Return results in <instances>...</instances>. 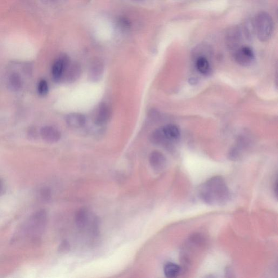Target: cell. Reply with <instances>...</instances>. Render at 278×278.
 <instances>
[{
    "label": "cell",
    "mask_w": 278,
    "mask_h": 278,
    "mask_svg": "<svg viewBox=\"0 0 278 278\" xmlns=\"http://www.w3.org/2000/svg\"><path fill=\"white\" fill-rule=\"evenodd\" d=\"M201 201L209 205H222L227 203L231 197L227 183L221 176L213 177L201 185L199 190Z\"/></svg>",
    "instance_id": "6da1fadb"
},
{
    "label": "cell",
    "mask_w": 278,
    "mask_h": 278,
    "mask_svg": "<svg viewBox=\"0 0 278 278\" xmlns=\"http://www.w3.org/2000/svg\"><path fill=\"white\" fill-rule=\"evenodd\" d=\"M255 33L260 41L266 42L273 34L274 24L272 16L265 12H262L255 17L254 20Z\"/></svg>",
    "instance_id": "7a4b0ae2"
},
{
    "label": "cell",
    "mask_w": 278,
    "mask_h": 278,
    "mask_svg": "<svg viewBox=\"0 0 278 278\" xmlns=\"http://www.w3.org/2000/svg\"><path fill=\"white\" fill-rule=\"evenodd\" d=\"M47 221L46 211L40 210L35 213L27 224L26 232L30 237L37 238L42 234Z\"/></svg>",
    "instance_id": "3957f363"
},
{
    "label": "cell",
    "mask_w": 278,
    "mask_h": 278,
    "mask_svg": "<svg viewBox=\"0 0 278 278\" xmlns=\"http://www.w3.org/2000/svg\"><path fill=\"white\" fill-rule=\"evenodd\" d=\"M70 58L65 54L58 57L52 67V75L56 82H60L63 78L64 74L70 64Z\"/></svg>",
    "instance_id": "277c9868"
},
{
    "label": "cell",
    "mask_w": 278,
    "mask_h": 278,
    "mask_svg": "<svg viewBox=\"0 0 278 278\" xmlns=\"http://www.w3.org/2000/svg\"><path fill=\"white\" fill-rule=\"evenodd\" d=\"M234 59L241 66H249L255 59L253 49L247 46L239 47L235 52Z\"/></svg>",
    "instance_id": "5b68a950"
},
{
    "label": "cell",
    "mask_w": 278,
    "mask_h": 278,
    "mask_svg": "<svg viewBox=\"0 0 278 278\" xmlns=\"http://www.w3.org/2000/svg\"><path fill=\"white\" fill-rule=\"evenodd\" d=\"M242 35L243 32L239 27H232L229 29L226 34V43L228 47L231 50L238 48L241 42Z\"/></svg>",
    "instance_id": "8992f818"
},
{
    "label": "cell",
    "mask_w": 278,
    "mask_h": 278,
    "mask_svg": "<svg viewBox=\"0 0 278 278\" xmlns=\"http://www.w3.org/2000/svg\"><path fill=\"white\" fill-rule=\"evenodd\" d=\"M105 65L104 62L98 58L94 59L91 62L89 69V77L93 82L100 80L104 73Z\"/></svg>",
    "instance_id": "52a82bcc"
},
{
    "label": "cell",
    "mask_w": 278,
    "mask_h": 278,
    "mask_svg": "<svg viewBox=\"0 0 278 278\" xmlns=\"http://www.w3.org/2000/svg\"><path fill=\"white\" fill-rule=\"evenodd\" d=\"M160 128L162 134L164 145L167 144L168 142L177 140L181 136L180 129L176 125L167 124Z\"/></svg>",
    "instance_id": "ba28073f"
},
{
    "label": "cell",
    "mask_w": 278,
    "mask_h": 278,
    "mask_svg": "<svg viewBox=\"0 0 278 278\" xmlns=\"http://www.w3.org/2000/svg\"><path fill=\"white\" fill-rule=\"evenodd\" d=\"M40 134L45 141L50 143L59 141L62 137L59 130L50 125L42 127L40 129Z\"/></svg>",
    "instance_id": "9c48e42d"
},
{
    "label": "cell",
    "mask_w": 278,
    "mask_h": 278,
    "mask_svg": "<svg viewBox=\"0 0 278 278\" xmlns=\"http://www.w3.org/2000/svg\"><path fill=\"white\" fill-rule=\"evenodd\" d=\"M150 163L155 171H160L167 165V159L163 154L159 151L152 152L150 156Z\"/></svg>",
    "instance_id": "30bf717a"
},
{
    "label": "cell",
    "mask_w": 278,
    "mask_h": 278,
    "mask_svg": "<svg viewBox=\"0 0 278 278\" xmlns=\"http://www.w3.org/2000/svg\"><path fill=\"white\" fill-rule=\"evenodd\" d=\"M66 124L71 128H79L86 123V118L82 114L73 113L67 115L65 118Z\"/></svg>",
    "instance_id": "8fae6325"
},
{
    "label": "cell",
    "mask_w": 278,
    "mask_h": 278,
    "mask_svg": "<svg viewBox=\"0 0 278 278\" xmlns=\"http://www.w3.org/2000/svg\"><path fill=\"white\" fill-rule=\"evenodd\" d=\"M111 111L110 107L105 103L101 104L98 108L95 123L98 125H103L107 123L111 116Z\"/></svg>",
    "instance_id": "7c38bea8"
},
{
    "label": "cell",
    "mask_w": 278,
    "mask_h": 278,
    "mask_svg": "<svg viewBox=\"0 0 278 278\" xmlns=\"http://www.w3.org/2000/svg\"><path fill=\"white\" fill-rule=\"evenodd\" d=\"M82 70L80 66L76 63L70 64L66 69L63 78L66 82L73 83L77 80L81 75Z\"/></svg>",
    "instance_id": "4fadbf2b"
},
{
    "label": "cell",
    "mask_w": 278,
    "mask_h": 278,
    "mask_svg": "<svg viewBox=\"0 0 278 278\" xmlns=\"http://www.w3.org/2000/svg\"><path fill=\"white\" fill-rule=\"evenodd\" d=\"M182 268L178 264L168 262L166 263L164 267V274L166 277L169 278H176L181 274Z\"/></svg>",
    "instance_id": "5bb4252c"
},
{
    "label": "cell",
    "mask_w": 278,
    "mask_h": 278,
    "mask_svg": "<svg viewBox=\"0 0 278 278\" xmlns=\"http://www.w3.org/2000/svg\"><path fill=\"white\" fill-rule=\"evenodd\" d=\"M195 65L196 69L203 75H208L211 73V66L207 58L200 56L197 58Z\"/></svg>",
    "instance_id": "9a60e30c"
},
{
    "label": "cell",
    "mask_w": 278,
    "mask_h": 278,
    "mask_svg": "<svg viewBox=\"0 0 278 278\" xmlns=\"http://www.w3.org/2000/svg\"><path fill=\"white\" fill-rule=\"evenodd\" d=\"M9 86L14 91H19L22 87V82L20 75L17 73H13L9 77Z\"/></svg>",
    "instance_id": "2e32d148"
},
{
    "label": "cell",
    "mask_w": 278,
    "mask_h": 278,
    "mask_svg": "<svg viewBox=\"0 0 278 278\" xmlns=\"http://www.w3.org/2000/svg\"><path fill=\"white\" fill-rule=\"evenodd\" d=\"M76 223L77 227L82 228L86 225L88 221V212L86 209H80L76 215Z\"/></svg>",
    "instance_id": "e0dca14e"
},
{
    "label": "cell",
    "mask_w": 278,
    "mask_h": 278,
    "mask_svg": "<svg viewBox=\"0 0 278 278\" xmlns=\"http://www.w3.org/2000/svg\"><path fill=\"white\" fill-rule=\"evenodd\" d=\"M241 30L243 31V33L247 39H253L254 34H256L255 33L254 21L248 20L246 21L243 26V30Z\"/></svg>",
    "instance_id": "ac0fdd59"
},
{
    "label": "cell",
    "mask_w": 278,
    "mask_h": 278,
    "mask_svg": "<svg viewBox=\"0 0 278 278\" xmlns=\"http://www.w3.org/2000/svg\"><path fill=\"white\" fill-rule=\"evenodd\" d=\"M38 92L40 96H46L48 93V86L46 80L42 79L40 80L38 86Z\"/></svg>",
    "instance_id": "d6986e66"
},
{
    "label": "cell",
    "mask_w": 278,
    "mask_h": 278,
    "mask_svg": "<svg viewBox=\"0 0 278 278\" xmlns=\"http://www.w3.org/2000/svg\"><path fill=\"white\" fill-rule=\"evenodd\" d=\"M119 26L123 30H127L131 26L129 21L128 19L125 18H121L118 21Z\"/></svg>",
    "instance_id": "ffe728a7"
},
{
    "label": "cell",
    "mask_w": 278,
    "mask_h": 278,
    "mask_svg": "<svg viewBox=\"0 0 278 278\" xmlns=\"http://www.w3.org/2000/svg\"><path fill=\"white\" fill-rule=\"evenodd\" d=\"M70 249V245L68 241H64L60 246L59 250L61 252H68Z\"/></svg>",
    "instance_id": "44dd1931"
},
{
    "label": "cell",
    "mask_w": 278,
    "mask_h": 278,
    "mask_svg": "<svg viewBox=\"0 0 278 278\" xmlns=\"http://www.w3.org/2000/svg\"><path fill=\"white\" fill-rule=\"evenodd\" d=\"M41 196L44 200H48L51 197V192L48 189H43L41 191Z\"/></svg>",
    "instance_id": "7402d4cb"
},
{
    "label": "cell",
    "mask_w": 278,
    "mask_h": 278,
    "mask_svg": "<svg viewBox=\"0 0 278 278\" xmlns=\"http://www.w3.org/2000/svg\"><path fill=\"white\" fill-rule=\"evenodd\" d=\"M28 136L31 139H35V138L37 137V132L34 128H31L28 132Z\"/></svg>",
    "instance_id": "603a6c76"
},
{
    "label": "cell",
    "mask_w": 278,
    "mask_h": 278,
    "mask_svg": "<svg viewBox=\"0 0 278 278\" xmlns=\"http://www.w3.org/2000/svg\"><path fill=\"white\" fill-rule=\"evenodd\" d=\"M62 0H41V1L46 4H53L62 1Z\"/></svg>",
    "instance_id": "cb8c5ba5"
},
{
    "label": "cell",
    "mask_w": 278,
    "mask_h": 278,
    "mask_svg": "<svg viewBox=\"0 0 278 278\" xmlns=\"http://www.w3.org/2000/svg\"><path fill=\"white\" fill-rule=\"evenodd\" d=\"M4 184L1 179H0V196L2 195L4 192Z\"/></svg>",
    "instance_id": "d4e9b609"
},
{
    "label": "cell",
    "mask_w": 278,
    "mask_h": 278,
    "mask_svg": "<svg viewBox=\"0 0 278 278\" xmlns=\"http://www.w3.org/2000/svg\"><path fill=\"white\" fill-rule=\"evenodd\" d=\"M197 80L195 78H191L189 79L190 84L195 85L197 84Z\"/></svg>",
    "instance_id": "484cf974"
},
{
    "label": "cell",
    "mask_w": 278,
    "mask_h": 278,
    "mask_svg": "<svg viewBox=\"0 0 278 278\" xmlns=\"http://www.w3.org/2000/svg\"><path fill=\"white\" fill-rule=\"evenodd\" d=\"M136 1H142V0H136Z\"/></svg>",
    "instance_id": "4316f807"
}]
</instances>
